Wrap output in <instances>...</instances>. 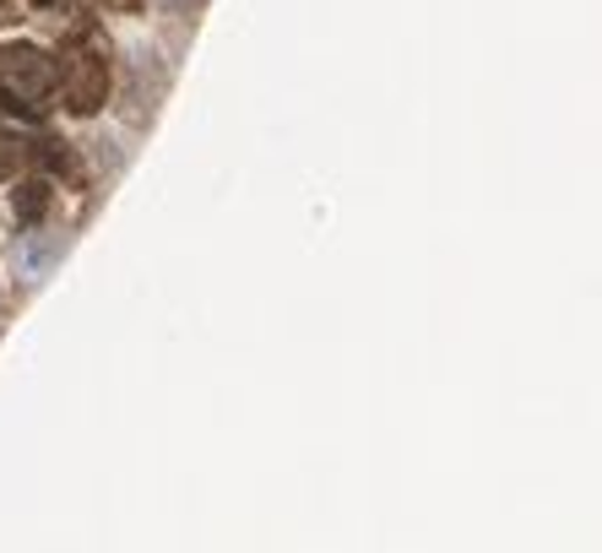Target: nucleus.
Masks as SVG:
<instances>
[{
    "label": "nucleus",
    "instance_id": "1",
    "mask_svg": "<svg viewBox=\"0 0 602 553\" xmlns=\"http://www.w3.org/2000/svg\"><path fill=\"white\" fill-rule=\"evenodd\" d=\"M49 256H55V245H22V256H16V267H22V276H44V267H49Z\"/></svg>",
    "mask_w": 602,
    "mask_h": 553
}]
</instances>
